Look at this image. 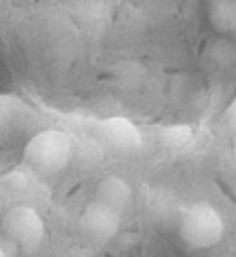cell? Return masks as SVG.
Returning <instances> with one entry per match:
<instances>
[{"mask_svg":"<svg viewBox=\"0 0 236 257\" xmlns=\"http://www.w3.org/2000/svg\"><path fill=\"white\" fill-rule=\"evenodd\" d=\"M73 143L66 132L57 128H45L37 132L27 143L25 162L34 171L53 175L62 172L70 164Z\"/></svg>","mask_w":236,"mask_h":257,"instance_id":"1","label":"cell"},{"mask_svg":"<svg viewBox=\"0 0 236 257\" xmlns=\"http://www.w3.org/2000/svg\"><path fill=\"white\" fill-rule=\"evenodd\" d=\"M224 222L219 211L211 204L198 202L183 211L180 221V235L188 247L203 250L221 242Z\"/></svg>","mask_w":236,"mask_h":257,"instance_id":"2","label":"cell"},{"mask_svg":"<svg viewBox=\"0 0 236 257\" xmlns=\"http://www.w3.org/2000/svg\"><path fill=\"white\" fill-rule=\"evenodd\" d=\"M6 233L26 250L36 249L45 235V224L35 209L20 205L11 209L4 218Z\"/></svg>","mask_w":236,"mask_h":257,"instance_id":"3","label":"cell"},{"mask_svg":"<svg viewBox=\"0 0 236 257\" xmlns=\"http://www.w3.org/2000/svg\"><path fill=\"white\" fill-rule=\"evenodd\" d=\"M97 132L110 146L122 151L136 150L143 137L133 122L123 116H110L97 123Z\"/></svg>","mask_w":236,"mask_h":257,"instance_id":"4","label":"cell"},{"mask_svg":"<svg viewBox=\"0 0 236 257\" xmlns=\"http://www.w3.org/2000/svg\"><path fill=\"white\" fill-rule=\"evenodd\" d=\"M121 217L120 212L94 199L83 211L81 222L90 236L97 240H109L120 229Z\"/></svg>","mask_w":236,"mask_h":257,"instance_id":"5","label":"cell"},{"mask_svg":"<svg viewBox=\"0 0 236 257\" xmlns=\"http://www.w3.org/2000/svg\"><path fill=\"white\" fill-rule=\"evenodd\" d=\"M94 199L122 214L132 202V189L123 177L111 174L98 182Z\"/></svg>","mask_w":236,"mask_h":257,"instance_id":"6","label":"cell"},{"mask_svg":"<svg viewBox=\"0 0 236 257\" xmlns=\"http://www.w3.org/2000/svg\"><path fill=\"white\" fill-rule=\"evenodd\" d=\"M208 17L213 28L222 34L236 33V0H212Z\"/></svg>","mask_w":236,"mask_h":257,"instance_id":"7","label":"cell"},{"mask_svg":"<svg viewBox=\"0 0 236 257\" xmlns=\"http://www.w3.org/2000/svg\"><path fill=\"white\" fill-rule=\"evenodd\" d=\"M192 132L185 125H175L165 130V138L170 144H184L191 138Z\"/></svg>","mask_w":236,"mask_h":257,"instance_id":"8","label":"cell"},{"mask_svg":"<svg viewBox=\"0 0 236 257\" xmlns=\"http://www.w3.org/2000/svg\"><path fill=\"white\" fill-rule=\"evenodd\" d=\"M223 118L227 126L236 136V97L228 104V107L223 112Z\"/></svg>","mask_w":236,"mask_h":257,"instance_id":"9","label":"cell"},{"mask_svg":"<svg viewBox=\"0 0 236 257\" xmlns=\"http://www.w3.org/2000/svg\"><path fill=\"white\" fill-rule=\"evenodd\" d=\"M0 257H7V255H6V252L4 251V249L0 247Z\"/></svg>","mask_w":236,"mask_h":257,"instance_id":"10","label":"cell"}]
</instances>
